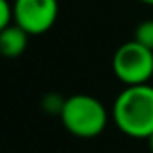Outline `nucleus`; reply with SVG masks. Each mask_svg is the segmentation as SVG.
<instances>
[{
	"label": "nucleus",
	"mask_w": 153,
	"mask_h": 153,
	"mask_svg": "<svg viewBox=\"0 0 153 153\" xmlns=\"http://www.w3.org/2000/svg\"><path fill=\"white\" fill-rule=\"evenodd\" d=\"M29 33H25L20 25L13 24L6 29H0V52L6 58H18L25 52L27 42H29Z\"/></svg>",
	"instance_id": "obj_5"
},
{
	"label": "nucleus",
	"mask_w": 153,
	"mask_h": 153,
	"mask_svg": "<svg viewBox=\"0 0 153 153\" xmlns=\"http://www.w3.org/2000/svg\"><path fill=\"white\" fill-rule=\"evenodd\" d=\"M140 4H146V6H153V0H139Z\"/></svg>",
	"instance_id": "obj_9"
},
{
	"label": "nucleus",
	"mask_w": 153,
	"mask_h": 153,
	"mask_svg": "<svg viewBox=\"0 0 153 153\" xmlns=\"http://www.w3.org/2000/svg\"><path fill=\"white\" fill-rule=\"evenodd\" d=\"M148 144H149V149H151V153H153V133L148 137Z\"/></svg>",
	"instance_id": "obj_8"
},
{
	"label": "nucleus",
	"mask_w": 153,
	"mask_h": 153,
	"mask_svg": "<svg viewBox=\"0 0 153 153\" xmlns=\"http://www.w3.org/2000/svg\"><path fill=\"white\" fill-rule=\"evenodd\" d=\"M15 24L31 36L47 33L58 20V0H15Z\"/></svg>",
	"instance_id": "obj_4"
},
{
	"label": "nucleus",
	"mask_w": 153,
	"mask_h": 153,
	"mask_svg": "<svg viewBox=\"0 0 153 153\" xmlns=\"http://www.w3.org/2000/svg\"><path fill=\"white\" fill-rule=\"evenodd\" d=\"M65 130L79 139H92L103 133L108 123V114L103 103L88 94H76L65 99L59 112Z\"/></svg>",
	"instance_id": "obj_2"
},
{
	"label": "nucleus",
	"mask_w": 153,
	"mask_h": 153,
	"mask_svg": "<svg viewBox=\"0 0 153 153\" xmlns=\"http://www.w3.org/2000/svg\"><path fill=\"white\" fill-rule=\"evenodd\" d=\"M135 42H139L140 45L148 47L153 51V20H144L137 25L135 29V36H133Z\"/></svg>",
	"instance_id": "obj_6"
},
{
	"label": "nucleus",
	"mask_w": 153,
	"mask_h": 153,
	"mask_svg": "<svg viewBox=\"0 0 153 153\" xmlns=\"http://www.w3.org/2000/svg\"><path fill=\"white\" fill-rule=\"evenodd\" d=\"M15 24V6L9 0H0V29Z\"/></svg>",
	"instance_id": "obj_7"
},
{
	"label": "nucleus",
	"mask_w": 153,
	"mask_h": 153,
	"mask_svg": "<svg viewBox=\"0 0 153 153\" xmlns=\"http://www.w3.org/2000/svg\"><path fill=\"white\" fill-rule=\"evenodd\" d=\"M115 126L128 137L148 139L153 133V87H126L112 106Z\"/></svg>",
	"instance_id": "obj_1"
},
{
	"label": "nucleus",
	"mask_w": 153,
	"mask_h": 153,
	"mask_svg": "<svg viewBox=\"0 0 153 153\" xmlns=\"http://www.w3.org/2000/svg\"><path fill=\"white\" fill-rule=\"evenodd\" d=\"M112 70L126 87L144 85L153 76V51L135 40L126 42L115 51L112 58Z\"/></svg>",
	"instance_id": "obj_3"
}]
</instances>
